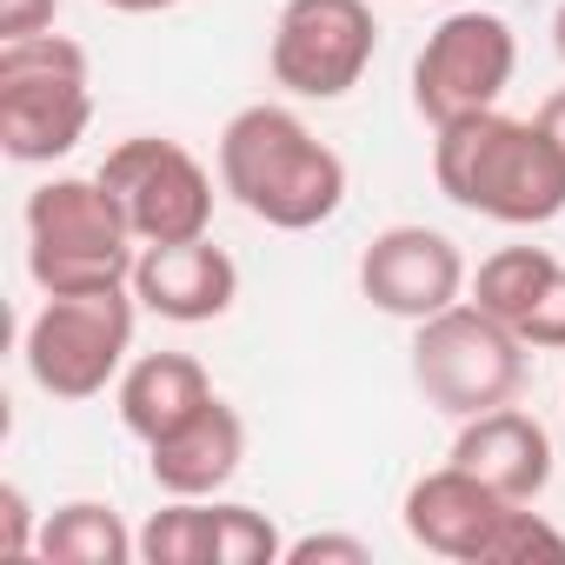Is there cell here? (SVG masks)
I'll use <instances>...</instances> for the list:
<instances>
[{
    "label": "cell",
    "instance_id": "7c38bea8",
    "mask_svg": "<svg viewBox=\"0 0 565 565\" xmlns=\"http://www.w3.org/2000/svg\"><path fill=\"white\" fill-rule=\"evenodd\" d=\"M134 300L173 327H206L239 300V266L213 239H173V246H140L134 259Z\"/></svg>",
    "mask_w": 565,
    "mask_h": 565
},
{
    "label": "cell",
    "instance_id": "30bf717a",
    "mask_svg": "<svg viewBox=\"0 0 565 565\" xmlns=\"http://www.w3.org/2000/svg\"><path fill=\"white\" fill-rule=\"evenodd\" d=\"M380 21L366 0H287L273 21V81L300 100H340L366 81Z\"/></svg>",
    "mask_w": 565,
    "mask_h": 565
},
{
    "label": "cell",
    "instance_id": "d6986e66",
    "mask_svg": "<svg viewBox=\"0 0 565 565\" xmlns=\"http://www.w3.org/2000/svg\"><path fill=\"white\" fill-rule=\"evenodd\" d=\"M366 558H373L366 539H347V532H307V539L287 545V558H279V565H366Z\"/></svg>",
    "mask_w": 565,
    "mask_h": 565
},
{
    "label": "cell",
    "instance_id": "7402d4cb",
    "mask_svg": "<svg viewBox=\"0 0 565 565\" xmlns=\"http://www.w3.org/2000/svg\"><path fill=\"white\" fill-rule=\"evenodd\" d=\"M532 120L545 127V140H552V147H558V160H565V87H558V94H545Z\"/></svg>",
    "mask_w": 565,
    "mask_h": 565
},
{
    "label": "cell",
    "instance_id": "ac0fdd59",
    "mask_svg": "<svg viewBox=\"0 0 565 565\" xmlns=\"http://www.w3.org/2000/svg\"><path fill=\"white\" fill-rule=\"evenodd\" d=\"M519 340L539 347V353H565V259H558V273L545 279V294L532 300V313L519 320Z\"/></svg>",
    "mask_w": 565,
    "mask_h": 565
},
{
    "label": "cell",
    "instance_id": "277c9868",
    "mask_svg": "<svg viewBox=\"0 0 565 565\" xmlns=\"http://www.w3.org/2000/svg\"><path fill=\"white\" fill-rule=\"evenodd\" d=\"M140 239L120 213V200L94 180H47L28 193V273L41 294H107L134 287Z\"/></svg>",
    "mask_w": 565,
    "mask_h": 565
},
{
    "label": "cell",
    "instance_id": "e0dca14e",
    "mask_svg": "<svg viewBox=\"0 0 565 565\" xmlns=\"http://www.w3.org/2000/svg\"><path fill=\"white\" fill-rule=\"evenodd\" d=\"M552 273H558V253H545V246H499V253L479 259V273H472V300H479L492 320H505V327L519 333V320L532 313V300L545 294Z\"/></svg>",
    "mask_w": 565,
    "mask_h": 565
},
{
    "label": "cell",
    "instance_id": "9a60e30c",
    "mask_svg": "<svg viewBox=\"0 0 565 565\" xmlns=\"http://www.w3.org/2000/svg\"><path fill=\"white\" fill-rule=\"evenodd\" d=\"M206 399H213V380H206V366L193 353H140L114 386L120 426L140 446H160L167 433H180Z\"/></svg>",
    "mask_w": 565,
    "mask_h": 565
},
{
    "label": "cell",
    "instance_id": "6da1fadb",
    "mask_svg": "<svg viewBox=\"0 0 565 565\" xmlns=\"http://www.w3.org/2000/svg\"><path fill=\"white\" fill-rule=\"evenodd\" d=\"M220 186L279 233H313L347 206V160L294 107H239L220 127Z\"/></svg>",
    "mask_w": 565,
    "mask_h": 565
},
{
    "label": "cell",
    "instance_id": "52a82bcc",
    "mask_svg": "<svg viewBox=\"0 0 565 565\" xmlns=\"http://www.w3.org/2000/svg\"><path fill=\"white\" fill-rule=\"evenodd\" d=\"M413 386L452 419L512 406L519 386H525V340L505 320H492L479 300H459V307L419 320V333H413Z\"/></svg>",
    "mask_w": 565,
    "mask_h": 565
},
{
    "label": "cell",
    "instance_id": "44dd1931",
    "mask_svg": "<svg viewBox=\"0 0 565 565\" xmlns=\"http://www.w3.org/2000/svg\"><path fill=\"white\" fill-rule=\"evenodd\" d=\"M61 14V0H0V41H28V34H47Z\"/></svg>",
    "mask_w": 565,
    "mask_h": 565
},
{
    "label": "cell",
    "instance_id": "ba28073f",
    "mask_svg": "<svg viewBox=\"0 0 565 565\" xmlns=\"http://www.w3.org/2000/svg\"><path fill=\"white\" fill-rule=\"evenodd\" d=\"M512 74H519L512 21L492 8H459L426 34V47L413 61V107L433 127H452L466 114H492L505 100Z\"/></svg>",
    "mask_w": 565,
    "mask_h": 565
},
{
    "label": "cell",
    "instance_id": "7a4b0ae2",
    "mask_svg": "<svg viewBox=\"0 0 565 565\" xmlns=\"http://www.w3.org/2000/svg\"><path fill=\"white\" fill-rule=\"evenodd\" d=\"M433 134V180L452 206L499 226H545L565 213V160L539 120H512L492 107Z\"/></svg>",
    "mask_w": 565,
    "mask_h": 565
},
{
    "label": "cell",
    "instance_id": "8992f818",
    "mask_svg": "<svg viewBox=\"0 0 565 565\" xmlns=\"http://www.w3.org/2000/svg\"><path fill=\"white\" fill-rule=\"evenodd\" d=\"M134 287L107 294H47V307L21 333L28 380L47 399H100L134 353Z\"/></svg>",
    "mask_w": 565,
    "mask_h": 565
},
{
    "label": "cell",
    "instance_id": "5bb4252c",
    "mask_svg": "<svg viewBox=\"0 0 565 565\" xmlns=\"http://www.w3.org/2000/svg\"><path fill=\"white\" fill-rule=\"evenodd\" d=\"M246 459V419L213 393L180 433H167L160 446H147V466H153V486L167 499H213Z\"/></svg>",
    "mask_w": 565,
    "mask_h": 565
},
{
    "label": "cell",
    "instance_id": "3957f363",
    "mask_svg": "<svg viewBox=\"0 0 565 565\" xmlns=\"http://www.w3.org/2000/svg\"><path fill=\"white\" fill-rule=\"evenodd\" d=\"M399 519H406V539L426 545L433 558H459V565H532V558H552V565H565V532L545 525V512L492 492L486 479H472L452 459L406 486Z\"/></svg>",
    "mask_w": 565,
    "mask_h": 565
},
{
    "label": "cell",
    "instance_id": "5b68a950",
    "mask_svg": "<svg viewBox=\"0 0 565 565\" xmlns=\"http://www.w3.org/2000/svg\"><path fill=\"white\" fill-rule=\"evenodd\" d=\"M94 127V87H87V47L67 34H28L0 41V147L21 167H47L74 153Z\"/></svg>",
    "mask_w": 565,
    "mask_h": 565
},
{
    "label": "cell",
    "instance_id": "2e32d148",
    "mask_svg": "<svg viewBox=\"0 0 565 565\" xmlns=\"http://www.w3.org/2000/svg\"><path fill=\"white\" fill-rule=\"evenodd\" d=\"M41 558H54V565H127V558H140V532H127V519L107 499H67L41 519Z\"/></svg>",
    "mask_w": 565,
    "mask_h": 565
},
{
    "label": "cell",
    "instance_id": "4fadbf2b",
    "mask_svg": "<svg viewBox=\"0 0 565 565\" xmlns=\"http://www.w3.org/2000/svg\"><path fill=\"white\" fill-rule=\"evenodd\" d=\"M452 466H466L472 479H486L492 492L532 505L545 486H552V439L532 413L519 406H492V413H472L452 439Z\"/></svg>",
    "mask_w": 565,
    "mask_h": 565
},
{
    "label": "cell",
    "instance_id": "8fae6325",
    "mask_svg": "<svg viewBox=\"0 0 565 565\" xmlns=\"http://www.w3.org/2000/svg\"><path fill=\"white\" fill-rule=\"evenodd\" d=\"M360 294L393 320H433L466 300V259L439 226H386L360 253Z\"/></svg>",
    "mask_w": 565,
    "mask_h": 565
},
{
    "label": "cell",
    "instance_id": "9c48e42d",
    "mask_svg": "<svg viewBox=\"0 0 565 565\" xmlns=\"http://www.w3.org/2000/svg\"><path fill=\"white\" fill-rule=\"evenodd\" d=\"M100 186L120 200L140 246L206 239V226H213V173L180 140H160V134L120 140L100 160Z\"/></svg>",
    "mask_w": 565,
    "mask_h": 565
},
{
    "label": "cell",
    "instance_id": "cb8c5ba5",
    "mask_svg": "<svg viewBox=\"0 0 565 565\" xmlns=\"http://www.w3.org/2000/svg\"><path fill=\"white\" fill-rule=\"evenodd\" d=\"M552 47H558V61H565V0H558V14H552Z\"/></svg>",
    "mask_w": 565,
    "mask_h": 565
},
{
    "label": "cell",
    "instance_id": "603a6c76",
    "mask_svg": "<svg viewBox=\"0 0 565 565\" xmlns=\"http://www.w3.org/2000/svg\"><path fill=\"white\" fill-rule=\"evenodd\" d=\"M114 14H167V8H180V0H107Z\"/></svg>",
    "mask_w": 565,
    "mask_h": 565
},
{
    "label": "cell",
    "instance_id": "ffe728a7",
    "mask_svg": "<svg viewBox=\"0 0 565 565\" xmlns=\"http://www.w3.org/2000/svg\"><path fill=\"white\" fill-rule=\"evenodd\" d=\"M0 552H41V532H34V505H28V492L8 479L0 486Z\"/></svg>",
    "mask_w": 565,
    "mask_h": 565
}]
</instances>
